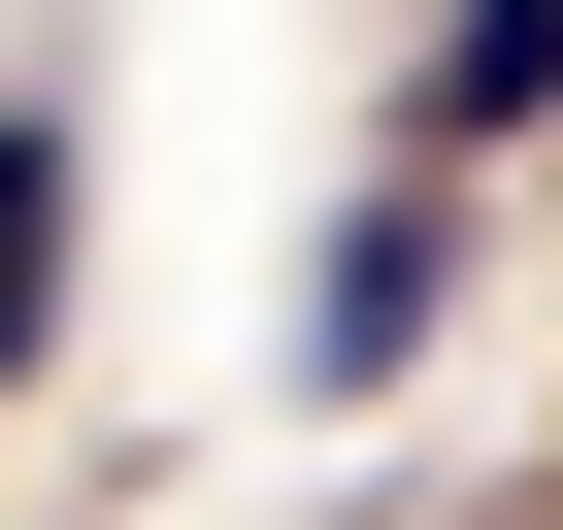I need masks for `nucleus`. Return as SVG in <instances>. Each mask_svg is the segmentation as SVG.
Wrapping results in <instances>:
<instances>
[{"mask_svg":"<svg viewBox=\"0 0 563 530\" xmlns=\"http://www.w3.org/2000/svg\"><path fill=\"white\" fill-rule=\"evenodd\" d=\"M67 332V100H0V365Z\"/></svg>","mask_w":563,"mask_h":530,"instance_id":"obj_3","label":"nucleus"},{"mask_svg":"<svg viewBox=\"0 0 563 530\" xmlns=\"http://www.w3.org/2000/svg\"><path fill=\"white\" fill-rule=\"evenodd\" d=\"M398 133L464 166V133H563V0H464V34H398Z\"/></svg>","mask_w":563,"mask_h":530,"instance_id":"obj_2","label":"nucleus"},{"mask_svg":"<svg viewBox=\"0 0 563 530\" xmlns=\"http://www.w3.org/2000/svg\"><path fill=\"white\" fill-rule=\"evenodd\" d=\"M398 332H431V166L332 199V265H299V398H398Z\"/></svg>","mask_w":563,"mask_h":530,"instance_id":"obj_1","label":"nucleus"}]
</instances>
